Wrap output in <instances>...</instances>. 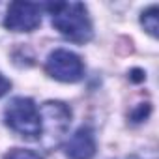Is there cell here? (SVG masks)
Wrapping results in <instances>:
<instances>
[{"label": "cell", "mask_w": 159, "mask_h": 159, "mask_svg": "<svg viewBox=\"0 0 159 159\" xmlns=\"http://www.w3.org/2000/svg\"><path fill=\"white\" fill-rule=\"evenodd\" d=\"M52 26L73 43H86L92 39V21L81 2H54L45 6Z\"/></svg>", "instance_id": "6da1fadb"}, {"label": "cell", "mask_w": 159, "mask_h": 159, "mask_svg": "<svg viewBox=\"0 0 159 159\" xmlns=\"http://www.w3.org/2000/svg\"><path fill=\"white\" fill-rule=\"evenodd\" d=\"M6 124L11 131L19 133L25 139H39L41 135V118L39 109L28 98H13L4 111Z\"/></svg>", "instance_id": "7a4b0ae2"}, {"label": "cell", "mask_w": 159, "mask_h": 159, "mask_svg": "<svg viewBox=\"0 0 159 159\" xmlns=\"http://www.w3.org/2000/svg\"><path fill=\"white\" fill-rule=\"evenodd\" d=\"M140 23L144 26V30L150 34V36H157V30H159V19H157V6H150L146 11H142L140 15Z\"/></svg>", "instance_id": "52a82bcc"}, {"label": "cell", "mask_w": 159, "mask_h": 159, "mask_svg": "<svg viewBox=\"0 0 159 159\" xmlns=\"http://www.w3.org/2000/svg\"><path fill=\"white\" fill-rule=\"evenodd\" d=\"M4 159H43V157H39V155H38L36 152H32V150L15 148V150H11L10 153H6Z\"/></svg>", "instance_id": "ba28073f"}, {"label": "cell", "mask_w": 159, "mask_h": 159, "mask_svg": "<svg viewBox=\"0 0 159 159\" xmlns=\"http://www.w3.org/2000/svg\"><path fill=\"white\" fill-rule=\"evenodd\" d=\"M41 23V6L32 4V2H11L4 26L11 32H32L39 26Z\"/></svg>", "instance_id": "5b68a950"}, {"label": "cell", "mask_w": 159, "mask_h": 159, "mask_svg": "<svg viewBox=\"0 0 159 159\" xmlns=\"http://www.w3.org/2000/svg\"><path fill=\"white\" fill-rule=\"evenodd\" d=\"M96 153V137L90 127L77 129L66 142V155L69 159H92Z\"/></svg>", "instance_id": "8992f818"}, {"label": "cell", "mask_w": 159, "mask_h": 159, "mask_svg": "<svg viewBox=\"0 0 159 159\" xmlns=\"http://www.w3.org/2000/svg\"><path fill=\"white\" fill-rule=\"evenodd\" d=\"M39 118H41V135L43 137V146L52 148L62 142L66 137L69 124H71V111L67 105L62 101H47L39 109Z\"/></svg>", "instance_id": "3957f363"}, {"label": "cell", "mask_w": 159, "mask_h": 159, "mask_svg": "<svg viewBox=\"0 0 159 159\" xmlns=\"http://www.w3.org/2000/svg\"><path fill=\"white\" fill-rule=\"evenodd\" d=\"M45 69L52 79L60 83H77L84 75V64L81 56L66 49L52 51L45 62Z\"/></svg>", "instance_id": "277c9868"}, {"label": "cell", "mask_w": 159, "mask_h": 159, "mask_svg": "<svg viewBox=\"0 0 159 159\" xmlns=\"http://www.w3.org/2000/svg\"><path fill=\"white\" fill-rule=\"evenodd\" d=\"M10 88H11V83L8 81V79H6L2 73H0V98L6 96V94L10 92Z\"/></svg>", "instance_id": "9c48e42d"}, {"label": "cell", "mask_w": 159, "mask_h": 159, "mask_svg": "<svg viewBox=\"0 0 159 159\" xmlns=\"http://www.w3.org/2000/svg\"><path fill=\"white\" fill-rule=\"evenodd\" d=\"M148 112H150V107H148V103H146V107H140L137 112H133V120H135V122H140V120H144V118L148 116Z\"/></svg>", "instance_id": "30bf717a"}]
</instances>
